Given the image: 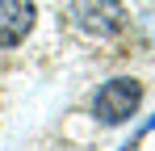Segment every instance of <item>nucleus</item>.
Wrapping results in <instances>:
<instances>
[{
  "label": "nucleus",
  "mask_w": 155,
  "mask_h": 151,
  "mask_svg": "<svg viewBox=\"0 0 155 151\" xmlns=\"http://www.w3.org/2000/svg\"><path fill=\"white\" fill-rule=\"evenodd\" d=\"M138 101H143V84L122 76V80H109L101 92H97V101H92V113H97V122L117 126V122H126V118H134Z\"/></svg>",
  "instance_id": "1"
},
{
  "label": "nucleus",
  "mask_w": 155,
  "mask_h": 151,
  "mask_svg": "<svg viewBox=\"0 0 155 151\" xmlns=\"http://www.w3.org/2000/svg\"><path fill=\"white\" fill-rule=\"evenodd\" d=\"M71 21L92 38H113L126 25V8L117 0H71Z\"/></svg>",
  "instance_id": "2"
},
{
  "label": "nucleus",
  "mask_w": 155,
  "mask_h": 151,
  "mask_svg": "<svg viewBox=\"0 0 155 151\" xmlns=\"http://www.w3.org/2000/svg\"><path fill=\"white\" fill-rule=\"evenodd\" d=\"M34 0H0V50L25 42V34L34 29Z\"/></svg>",
  "instance_id": "3"
},
{
  "label": "nucleus",
  "mask_w": 155,
  "mask_h": 151,
  "mask_svg": "<svg viewBox=\"0 0 155 151\" xmlns=\"http://www.w3.org/2000/svg\"><path fill=\"white\" fill-rule=\"evenodd\" d=\"M143 130H155V113H151V118H147V126H143Z\"/></svg>",
  "instance_id": "4"
}]
</instances>
